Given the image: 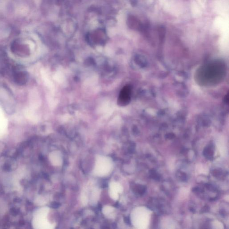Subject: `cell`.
I'll return each instance as SVG.
<instances>
[{"instance_id": "obj_1", "label": "cell", "mask_w": 229, "mask_h": 229, "mask_svg": "<svg viewBox=\"0 0 229 229\" xmlns=\"http://www.w3.org/2000/svg\"><path fill=\"white\" fill-rule=\"evenodd\" d=\"M227 67L224 62L220 60L209 61L196 69L195 81L202 86H212L219 84L224 79Z\"/></svg>"}, {"instance_id": "obj_2", "label": "cell", "mask_w": 229, "mask_h": 229, "mask_svg": "<svg viewBox=\"0 0 229 229\" xmlns=\"http://www.w3.org/2000/svg\"><path fill=\"white\" fill-rule=\"evenodd\" d=\"M151 212L146 207L137 208L134 211L133 222L135 226L140 229H146L149 226Z\"/></svg>"}, {"instance_id": "obj_3", "label": "cell", "mask_w": 229, "mask_h": 229, "mask_svg": "<svg viewBox=\"0 0 229 229\" xmlns=\"http://www.w3.org/2000/svg\"><path fill=\"white\" fill-rule=\"evenodd\" d=\"M131 88L129 85L124 86L119 93L118 99V104L120 106L128 105L131 100Z\"/></svg>"}, {"instance_id": "obj_4", "label": "cell", "mask_w": 229, "mask_h": 229, "mask_svg": "<svg viewBox=\"0 0 229 229\" xmlns=\"http://www.w3.org/2000/svg\"><path fill=\"white\" fill-rule=\"evenodd\" d=\"M128 25L132 29L142 31L144 27L138 20L133 16H131L128 18Z\"/></svg>"}, {"instance_id": "obj_5", "label": "cell", "mask_w": 229, "mask_h": 229, "mask_svg": "<svg viewBox=\"0 0 229 229\" xmlns=\"http://www.w3.org/2000/svg\"><path fill=\"white\" fill-rule=\"evenodd\" d=\"M11 213H12L13 214H16L17 213V211L16 210V209H12V211H11Z\"/></svg>"}]
</instances>
